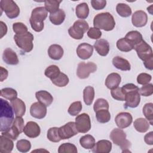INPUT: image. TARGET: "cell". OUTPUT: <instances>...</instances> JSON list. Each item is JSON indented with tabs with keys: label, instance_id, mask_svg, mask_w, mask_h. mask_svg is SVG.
I'll use <instances>...</instances> for the list:
<instances>
[{
	"label": "cell",
	"instance_id": "obj_1",
	"mask_svg": "<svg viewBox=\"0 0 153 153\" xmlns=\"http://www.w3.org/2000/svg\"><path fill=\"white\" fill-rule=\"evenodd\" d=\"M0 123L1 131L7 130L12 125L14 121V110L10 103L3 99H0Z\"/></svg>",
	"mask_w": 153,
	"mask_h": 153
},
{
	"label": "cell",
	"instance_id": "obj_2",
	"mask_svg": "<svg viewBox=\"0 0 153 153\" xmlns=\"http://www.w3.org/2000/svg\"><path fill=\"white\" fill-rule=\"evenodd\" d=\"M139 88L132 83L125 84L121 87V90L125 95V107L134 108L140 103V96Z\"/></svg>",
	"mask_w": 153,
	"mask_h": 153
},
{
	"label": "cell",
	"instance_id": "obj_3",
	"mask_svg": "<svg viewBox=\"0 0 153 153\" xmlns=\"http://www.w3.org/2000/svg\"><path fill=\"white\" fill-rule=\"evenodd\" d=\"M138 57L143 61L145 67L149 69H153V52L151 47L143 39L134 46Z\"/></svg>",
	"mask_w": 153,
	"mask_h": 153
},
{
	"label": "cell",
	"instance_id": "obj_4",
	"mask_svg": "<svg viewBox=\"0 0 153 153\" xmlns=\"http://www.w3.org/2000/svg\"><path fill=\"white\" fill-rule=\"evenodd\" d=\"M48 11L44 7L34 8L31 13L29 22L32 28L35 32H41L44 27V21L47 17Z\"/></svg>",
	"mask_w": 153,
	"mask_h": 153
},
{
	"label": "cell",
	"instance_id": "obj_5",
	"mask_svg": "<svg viewBox=\"0 0 153 153\" xmlns=\"http://www.w3.org/2000/svg\"><path fill=\"white\" fill-rule=\"evenodd\" d=\"M94 27L106 31L113 30L115 26L114 17L109 13H101L95 16L93 19Z\"/></svg>",
	"mask_w": 153,
	"mask_h": 153
},
{
	"label": "cell",
	"instance_id": "obj_6",
	"mask_svg": "<svg viewBox=\"0 0 153 153\" xmlns=\"http://www.w3.org/2000/svg\"><path fill=\"white\" fill-rule=\"evenodd\" d=\"M109 137L115 145L121 148L123 152H130L128 149L131 146V143L126 139V134L121 128L113 129L110 133Z\"/></svg>",
	"mask_w": 153,
	"mask_h": 153
},
{
	"label": "cell",
	"instance_id": "obj_7",
	"mask_svg": "<svg viewBox=\"0 0 153 153\" xmlns=\"http://www.w3.org/2000/svg\"><path fill=\"white\" fill-rule=\"evenodd\" d=\"M14 39L16 45L23 51L29 53L33 48V35L29 32L22 34H16Z\"/></svg>",
	"mask_w": 153,
	"mask_h": 153
},
{
	"label": "cell",
	"instance_id": "obj_8",
	"mask_svg": "<svg viewBox=\"0 0 153 153\" xmlns=\"http://www.w3.org/2000/svg\"><path fill=\"white\" fill-rule=\"evenodd\" d=\"M89 29L88 24L84 20H78L74 22L73 26L68 29L71 37L75 39H81L83 38L84 33Z\"/></svg>",
	"mask_w": 153,
	"mask_h": 153
},
{
	"label": "cell",
	"instance_id": "obj_9",
	"mask_svg": "<svg viewBox=\"0 0 153 153\" xmlns=\"http://www.w3.org/2000/svg\"><path fill=\"white\" fill-rule=\"evenodd\" d=\"M1 13L5 12L9 19H14L19 16L20 8L16 3L12 0H1L0 1Z\"/></svg>",
	"mask_w": 153,
	"mask_h": 153
},
{
	"label": "cell",
	"instance_id": "obj_10",
	"mask_svg": "<svg viewBox=\"0 0 153 153\" xmlns=\"http://www.w3.org/2000/svg\"><path fill=\"white\" fill-rule=\"evenodd\" d=\"M75 123L78 133H85L91 129V121L87 114L82 113L77 115Z\"/></svg>",
	"mask_w": 153,
	"mask_h": 153
},
{
	"label": "cell",
	"instance_id": "obj_11",
	"mask_svg": "<svg viewBox=\"0 0 153 153\" xmlns=\"http://www.w3.org/2000/svg\"><path fill=\"white\" fill-rule=\"evenodd\" d=\"M96 70L97 65L94 63L82 62L78 65L76 75L80 79H85L88 77L91 73L94 72Z\"/></svg>",
	"mask_w": 153,
	"mask_h": 153
},
{
	"label": "cell",
	"instance_id": "obj_12",
	"mask_svg": "<svg viewBox=\"0 0 153 153\" xmlns=\"http://www.w3.org/2000/svg\"><path fill=\"white\" fill-rule=\"evenodd\" d=\"M78 133L76 130L75 123L70 121L59 128V134L62 139H68Z\"/></svg>",
	"mask_w": 153,
	"mask_h": 153
},
{
	"label": "cell",
	"instance_id": "obj_13",
	"mask_svg": "<svg viewBox=\"0 0 153 153\" xmlns=\"http://www.w3.org/2000/svg\"><path fill=\"white\" fill-rule=\"evenodd\" d=\"M133 121L131 115L126 112L118 114L115 118V122L120 128H125L130 126Z\"/></svg>",
	"mask_w": 153,
	"mask_h": 153
},
{
	"label": "cell",
	"instance_id": "obj_14",
	"mask_svg": "<svg viewBox=\"0 0 153 153\" xmlns=\"http://www.w3.org/2000/svg\"><path fill=\"white\" fill-rule=\"evenodd\" d=\"M30 114L33 118L42 119L47 114V106L39 102H35L30 108Z\"/></svg>",
	"mask_w": 153,
	"mask_h": 153
},
{
	"label": "cell",
	"instance_id": "obj_15",
	"mask_svg": "<svg viewBox=\"0 0 153 153\" xmlns=\"http://www.w3.org/2000/svg\"><path fill=\"white\" fill-rule=\"evenodd\" d=\"M131 22L135 27H141L145 26L148 22V16L142 10L136 11L132 15Z\"/></svg>",
	"mask_w": 153,
	"mask_h": 153
},
{
	"label": "cell",
	"instance_id": "obj_16",
	"mask_svg": "<svg viewBox=\"0 0 153 153\" xmlns=\"http://www.w3.org/2000/svg\"><path fill=\"white\" fill-rule=\"evenodd\" d=\"M93 47L87 43L84 42L79 44L76 48V54L78 57L86 60L89 59L93 54Z\"/></svg>",
	"mask_w": 153,
	"mask_h": 153
},
{
	"label": "cell",
	"instance_id": "obj_17",
	"mask_svg": "<svg viewBox=\"0 0 153 153\" xmlns=\"http://www.w3.org/2000/svg\"><path fill=\"white\" fill-rule=\"evenodd\" d=\"M23 132L26 136L30 138H35L40 134L41 128L34 121H29L25 125Z\"/></svg>",
	"mask_w": 153,
	"mask_h": 153
},
{
	"label": "cell",
	"instance_id": "obj_18",
	"mask_svg": "<svg viewBox=\"0 0 153 153\" xmlns=\"http://www.w3.org/2000/svg\"><path fill=\"white\" fill-rule=\"evenodd\" d=\"M112 149V143L108 140H100L95 143L92 151L95 153H108Z\"/></svg>",
	"mask_w": 153,
	"mask_h": 153
},
{
	"label": "cell",
	"instance_id": "obj_19",
	"mask_svg": "<svg viewBox=\"0 0 153 153\" xmlns=\"http://www.w3.org/2000/svg\"><path fill=\"white\" fill-rule=\"evenodd\" d=\"M2 59L5 63L10 65H17L19 62L17 54L10 48H7L4 50Z\"/></svg>",
	"mask_w": 153,
	"mask_h": 153
},
{
	"label": "cell",
	"instance_id": "obj_20",
	"mask_svg": "<svg viewBox=\"0 0 153 153\" xmlns=\"http://www.w3.org/2000/svg\"><path fill=\"white\" fill-rule=\"evenodd\" d=\"M94 48L97 53L101 56H107L109 51V42L105 39L97 40L94 44Z\"/></svg>",
	"mask_w": 153,
	"mask_h": 153
},
{
	"label": "cell",
	"instance_id": "obj_21",
	"mask_svg": "<svg viewBox=\"0 0 153 153\" xmlns=\"http://www.w3.org/2000/svg\"><path fill=\"white\" fill-rule=\"evenodd\" d=\"M11 105L16 117H22L25 114L26 105L22 100L19 98H16L11 100Z\"/></svg>",
	"mask_w": 153,
	"mask_h": 153
},
{
	"label": "cell",
	"instance_id": "obj_22",
	"mask_svg": "<svg viewBox=\"0 0 153 153\" xmlns=\"http://www.w3.org/2000/svg\"><path fill=\"white\" fill-rule=\"evenodd\" d=\"M121 76L117 73H111L108 75L105 80V85L108 88L112 90L118 87L121 82Z\"/></svg>",
	"mask_w": 153,
	"mask_h": 153
},
{
	"label": "cell",
	"instance_id": "obj_23",
	"mask_svg": "<svg viewBox=\"0 0 153 153\" xmlns=\"http://www.w3.org/2000/svg\"><path fill=\"white\" fill-rule=\"evenodd\" d=\"M35 96L39 102L44 104L46 106H49L53 101L52 95L45 90H40L36 92Z\"/></svg>",
	"mask_w": 153,
	"mask_h": 153
},
{
	"label": "cell",
	"instance_id": "obj_24",
	"mask_svg": "<svg viewBox=\"0 0 153 153\" xmlns=\"http://www.w3.org/2000/svg\"><path fill=\"white\" fill-rule=\"evenodd\" d=\"M49 57L54 60H60L63 56V49L58 44H52L48 49Z\"/></svg>",
	"mask_w": 153,
	"mask_h": 153
},
{
	"label": "cell",
	"instance_id": "obj_25",
	"mask_svg": "<svg viewBox=\"0 0 153 153\" xmlns=\"http://www.w3.org/2000/svg\"><path fill=\"white\" fill-rule=\"evenodd\" d=\"M113 65L118 69L126 71L131 69V65L129 62L121 57L115 56L112 59Z\"/></svg>",
	"mask_w": 153,
	"mask_h": 153
},
{
	"label": "cell",
	"instance_id": "obj_26",
	"mask_svg": "<svg viewBox=\"0 0 153 153\" xmlns=\"http://www.w3.org/2000/svg\"><path fill=\"white\" fill-rule=\"evenodd\" d=\"M14 147L13 140L2 135L0 136V152L2 153H10Z\"/></svg>",
	"mask_w": 153,
	"mask_h": 153
},
{
	"label": "cell",
	"instance_id": "obj_27",
	"mask_svg": "<svg viewBox=\"0 0 153 153\" xmlns=\"http://www.w3.org/2000/svg\"><path fill=\"white\" fill-rule=\"evenodd\" d=\"M66 14L62 9H59L54 13L50 14L49 19L50 22L54 25H60L65 20Z\"/></svg>",
	"mask_w": 153,
	"mask_h": 153
},
{
	"label": "cell",
	"instance_id": "obj_28",
	"mask_svg": "<svg viewBox=\"0 0 153 153\" xmlns=\"http://www.w3.org/2000/svg\"><path fill=\"white\" fill-rule=\"evenodd\" d=\"M125 38L128 41V42L133 46V47H134L135 45L140 43L143 40L142 34L137 30H132L128 32L126 34Z\"/></svg>",
	"mask_w": 153,
	"mask_h": 153
},
{
	"label": "cell",
	"instance_id": "obj_29",
	"mask_svg": "<svg viewBox=\"0 0 153 153\" xmlns=\"http://www.w3.org/2000/svg\"><path fill=\"white\" fill-rule=\"evenodd\" d=\"M76 16L81 20L85 19L89 14V8L87 3L82 2L76 5L75 9Z\"/></svg>",
	"mask_w": 153,
	"mask_h": 153
},
{
	"label": "cell",
	"instance_id": "obj_30",
	"mask_svg": "<svg viewBox=\"0 0 153 153\" xmlns=\"http://www.w3.org/2000/svg\"><path fill=\"white\" fill-rule=\"evenodd\" d=\"M134 128L140 133L146 132L149 128V123L148 121L143 118H139L135 120L133 123Z\"/></svg>",
	"mask_w": 153,
	"mask_h": 153
},
{
	"label": "cell",
	"instance_id": "obj_31",
	"mask_svg": "<svg viewBox=\"0 0 153 153\" xmlns=\"http://www.w3.org/2000/svg\"><path fill=\"white\" fill-rule=\"evenodd\" d=\"M79 143L82 147L86 149H92L95 145V139L90 134H86L82 136L79 139Z\"/></svg>",
	"mask_w": 153,
	"mask_h": 153
},
{
	"label": "cell",
	"instance_id": "obj_32",
	"mask_svg": "<svg viewBox=\"0 0 153 153\" xmlns=\"http://www.w3.org/2000/svg\"><path fill=\"white\" fill-rule=\"evenodd\" d=\"M94 97V89L91 86H87L83 90V99L86 105H91Z\"/></svg>",
	"mask_w": 153,
	"mask_h": 153
},
{
	"label": "cell",
	"instance_id": "obj_33",
	"mask_svg": "<svg viewBox=\"0 0 153 153\" xmlns=\"http://www.w3.org/2000/svg\"><path fill=\"white\" fill-rule=\"evenodd\" d=\"M117 13L123 17H128L131 14V9L129 5L124 3H118L116 6Z\"/></svg>",
	"mask_w": 153,
	"mask_h": 153
},
{
	"label": "cell",
	"instance_id": "obj_34",
	"mask_svg": "<svg viewBox=\"0 0 153 153\" xmlns=\"http://www.w3.org/2000/svg\"><path fill=\"white\" fill-rule=\"evenodd\" d=\"M117 47L123 52H128L134 49L133 46L125 38H122L117 41Z\"/></svg>",
	"mask_w": 153,
	"mask_h": 153
},
{
	"label": "cell",
	"instance_id": "obj_35",
	"mask_svg": "<svg viewBox=\"0 0 153 153\" xmlns=\"http://www.w3.org/2000/svg\"><path fill=\"white\" fill-rule=\"evenodd\" d=\"M51 81L53 84L59 87L66 86L69 81L68 76L62 72H60V74L57 77L51 79Z\"/></svg>",
	"mask_w": 153,
	"mask_h": 153
},
{
	"label": "cell",
	"instance_id": "obj_36",
	"mask_svg": "<svg viewBox=\"0 0 153 153\" xmlns=\"http://www.w3.org/2000/svg\"><path fill=\"white\" fill-rule=\"evenodd\" d=\"M95 112L96 119L100 123H108L111 119V114L108 109H100Z\"/></svg>",
	"mask_w": 153,
	"mask_h": 153
},
{
	"label": "cell",
	"instance_id": "obj_37",
	"mask_svg": "<svg viewBox=\"0 0 153 153\" xmlns=\"http://www.w3.org/2000/svg\"><path fill=\"white\" fill-rule=\"evenodd\" d=\"M143 114L149 124L153 125V104L152 103H146L143 108Z\"/></svg>",
	"mask_w": 153,
	"mask_h": 153
},
{
	"label": "cell",
	"instance_id": "obj_38",
	"mask_svg": "<svg viewBox=\"0 0 153 153\" xmlns=\"http://www.w3.org/2000/svg\"><path fill=\"white\" fill-rule=\"evenodd\" d=\"M62 2V1L57 0H51V1H45L44 5L45 8L48 12L50 14L54 13L59 9L60 4Z\"/></svg>",
	"mask_w": 153,
	"mask_h": 153
},
{
	"label": "cell",
	"instance_id": "obj_39",
	"mask_svg": "<svg viewBox=\"0 0 153 153\" xmlns=\"http://www.w3.org/2000/svg\"><path fill=\"white\" fill-rule=\"evenodd\" d=\"M60 71L59 68L56 65H50L48 67H47L44 72L45 75L49 78L50 79H53L57 77L60 74Z\"/></svg>",
	"mask_w": 153,
	"mask_h": 153
},
{
	"label": "cell",
	"instance_id": "obj_40",
	"mask_svg": "<svg viewBox=\"0 0 153 153\" xmlns=\"http://www.w3.org/2000/svg\"><path fill=\"white\" fill-rule=\"evenodd\" d=\"M47 137L50 141L53 142H59L62 140L59 134V128L56 127H51L48 129Z\"/></svg>",
	"mask_w": 153,
	"mask_h": 153
},
{
	"label": "cell",
	"instance_id": "obj_41",
	"mask_svg": "<svg viewBox=\"0 0 153 153\" xmlns=\"http://www.w3.org/2000/svg\"><path fill=\"white\" fill-rule=\"evenodd\" d=\"M1 96L6 99L12 100L17 98V93L16 90L12 88L7 87V88H4L1 89Z\"/></svg>",
	"mask_w": 153,
	"mask_h": 153
},
{
	"label": "cell",
	"instance_id": "obj_42",
	"mask_svg": "<svg viewBox=\"0 0 153 153\" xmlns=\"http://www.w3.org/2000/svg\"><path fill=\"white\" fill-rule=\"evenodd\" d=\"M76 146L71 143H64L60 145L58 148L59 153H77Z\"/></svg>",
	"mask_w": 153,
	"mask_h": 153
},
{
	"label": "cell",
	"instance_id": "obj_43",
	"mask_svg": "<svg viewBox=\"0 0 153 153\" xmlns=\"http://www.w3.org/2000/svg\"><path fill=\"white\" fill-rule=\"evenodd\" d=\"M17 150L21 152H27L31 148L30 142L26 139H21L17 141L16 144Z\"/></svg>",
	"mask_w": 153,
	"mask_h": 153
},
{
	"label": "cell",
	"instance_id": "obj_44",
	"mask_svg": "<svg viewBox=\"0 0 153 153\" xmlns=\"http://www.w3.org/2000/svg\"><path fill=\"white\" fill-rule=\"evenodd\" d=\"M82 103L80 101L73 102L68 108V112L72 116H76L82 110Z\"/></svg>",
	"mask_w": 153,
	"mask_h": 153
},
{
	"label": "cell",
	"instance_id": "obj_45",
	"mask_svg": "<svg viewBox=\"0 0 153 153\" xmlns=\"http://www.w3.org/2000/svg\"><path fill=\"white\" fill-rule=\"evenodd\" d=\"M93 109L94 112H96L100 109H108L109 103L107 100L104 99H97L94 104Z\"/></svg>",
	"mask_w": 153,
	"mask_h": 153
},
{
	"label": "cell",
	"instance_id": "obj_46",
	"mask_svg": "<svg viewBox=\"0 0 153 153\" xmlns=\"http://www.w3.org/2000/svg\"><path fill=\"white\" fill-rule=\"evenodd\" d=\"M20 134L23 131L24 120L21 117H16L11 125Z\"/></svg>",
	"mask_w": 153,
	"mask_h": 153
},
{
	"label": "cell",
	"instance_id": "obj_47",
	"mask_svg": "<svg viewBox=\"0 0 153 153\" xmlns=\"http://www.w3.org/2000/svg\"><path fill=\"white\" fill-rule=\"evenodd\" d=\"M139 93L140 95L148 97L152 94L153 93V85L152 84H148L143 85L141 88L139 89Z\"/></svg>",
	"mask_w": 153,
	"mask_h": 153
},
{
	"label": "cell",
	"instance_id": "obj_48",
	"mask_svg": "<svg viewBox=\"0 0 153 153\" xmlns=\"http://www.w3.org/2000/svg\"><path fill=\"white\" fill-rule=\"evenodd\" d=\"M13 29L16 34L18 35L25 33L28 32L27 26L22 22H16L13 23Z\"/></svg>",
	"mask_w": 153,
	"mask_h": 153
},
{
	"label": "cell",
	"instance_id": "obj_49",
	"mask_svg": "<svg viewBox=\"0 0 153 153\" xmlns=\"http://www.w3.org/2000/svg\"><path fill=\"white\" fill-rule=\"evenodd\" d=\"M111 94L114 99L120 101H125V95L121 90V87H118L111 90Z\"/></svg>",
	"mask_w": 153,
	"mask_h": 153
},
{
	"label": "cell",
	"instance_id": "obj_50",
	"mask_svg": "<svg viewBox=\"0 0 153 153\" xmlns=\"http://www.w3.org/2000/svg\"><path fill=\"white\" fill-rule=\"evenodd\" d=\"M152 79L151 75L146 73H141L137 77V82L141 85H146L149 84Z\"/></svg>",
	"mask_w": 153,
	"mask_h": 153
},
{
	"label": "cell",
	"instance_id": "obj_51",
	"mask_svg": "<svg viewBox=\"0 0 153 153\" xmlns=\"http://www.w3.org/2000/svg\"><path fill=\"white\" fill-rule=\"evenodd\" d=\"M87 36L93 39H98L102 36V32L96 27H90L88 30Z\"/></svg>",
	"mask_w": 153,
	"mask_h": 153
},
{
	"label": "cell",
	"instance_id": "obj_52",
	"mask_svg": "<svg viewBox=\"0 0 153 153\" xmlns=\"http://www.w3.org/2000/svg\"><path fill=\"white\" fill-rule=\"evenodd\" d=\"M91 4L92 7L96 10H100L103 9L106 5L105 0H91Z\"/></svg>",
	"mask_w": 153,
	"mask_h": 153
},
{
	"label": "cell",
	"instance_id": "obj_53",
	"mask_svg": "<svg viewBox=\"0 0 153 153\" xmlns=\"http://www.w3.org/2000/svg\"><path fill=\"white\" fill-rule=\"evenodd\" d=\"M144 140L148 145H153V132L152 131L145 134L144 137Z\"/></svg>",
	"mask_w": 153,
	"mask_h": 153
},
{
	"label": "cell",
	"instance_id": "obj_54",
	"mask_svg": "<svg viewBox=\"0 0 153 153\" xmlns=\"http://www.w3.org/2000/svg\"><path fill=\"white\" fill-rule=\"evenodd\" d=\"M8 74V71L1 66V82L7 78Z\"/></svg>",
	"mask_w": 153,
	"mask_h": 153
},
{
	"label": "cell",
	"instance_id": "obj_55",
	"mask_svg": "<svg viewBox=\"0 0 153 153\" xmlns=\"http://www.w3.org/2000/svg\"><path fill=\"white\" fill-rule=\"evenodd\" d=\"M1 24V38H2L7 32V27L5 23H4L2 21L0 22Z\"/></svg>",
	"mask_w": 153,
	"mask_h": 153
}]
</instances>
